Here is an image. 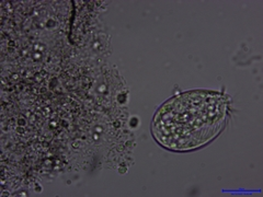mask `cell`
<instances>
[{"label":"cell","mask_w":263,"mask_h":197,"mask_svg":"<svg viewBox=\"0 0 263 197\" xmlns=\"http://www.w3.org/2000/svg\"><path fill=\"white\" fill-rule=\"evenodd\" d=\"M227 110V100L217 92L195 90L179 94L156 113L153 134L168 149H196L220 133Z\"/></svg>","instance_id":"1"}]
</instances>
